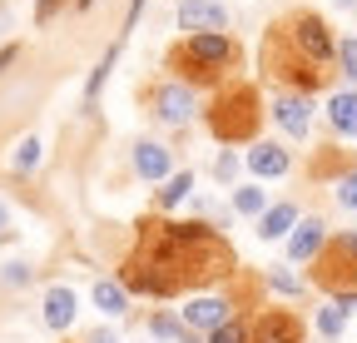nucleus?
Listing matches in <instances>:
<instances>
[{
	"label": "nucleus",
	"instance_id": "412c9836",
	"mask_svg": "<svg viewBox=\"0 0 357 343\" xmlns=\"http://www.w3.org/2000/svg\"><path fill=\"white\" fill-rule=\"evenodd\" d=\"M234 209H238V214H258V209H263V189H258V184H243V189L234 194Z\"/></svg>",
	"mask_w": 357,
	"mask_h": 343
},
{
	"label": "nucleus",
	"instance_id": "20e7f679",
	"mask_svg": "<svg viewBox=\"0 0 357 343\" xmlns=\"http://www.w3.org/2000/svg\"><path fill=\"white\" fill-rule=\"evenodd\" d=\"M204 119H208L213 140H223V145H243V140L258 135V124H263V100H258L253 85L229 80V85L213 95V105L204 110Z\"/></svg>",
	"mask_w": 357,
	"mask_h": 343
},
{
	"label": "nucleus",
	"instance_id": "f3484780",
	"mask_svg": "<svg viewBox=\"0 0 357 343\" xmlns=\"http://www.w3.org/2000/svg\"><path fill=\"white\" fill-rule=\"evenodd\" d=\"M293 224H298V209H293V204H273V209L258 219V234H263V239H283Z\"/></svg>",
	"mask_w": 357,
	"mask_h": 343
},
{
	"label": "nucleus",
	"instance_id": "2f4dec72",
	"mask_svg": "<svg viewBox=\"0 0 357 343\" xmlns=\"http://www.w3.org/2000/svg\"><path fill=\"white\" fill-rule=\"evenodd\" d=\"M79 6H95V0H79Z\"/></svg>",
	"mask_w": 357,
	"mask_h": 343
},
{
	"label": "nucleus",
	"instance_id": "dca6fc26",
	"mask_svg": "<svg viewBox=\"0 0 357 343\" xmlns=\"http://www.w3.org/2000/svg\"><path fill=\"white\" fill-rule=\"evenodd\" d=\"M45 323H50V328H70L75 323V293L70 289H50V293H45Z\"/></svg>",
	"mask_w": 357,
	"mask_h": 343
},
{
	"label": "nucleus",
	"instance_id": "5701e85b",
	"mask_svg": "<svg viewBox=\"0 0 357 343\" xmlns=\"http://www.w3.org/2000/svg\"><path fill=\"white\" fill-rule=\"evenodd\" d=\"M208 338H213V343H248V328H243V323H234V319H229V323H218V328H213V333H208Z\"/></svg>",
	"mask_w": 357,
	"mask_h": 343
},
{
	"label": "nucleus",
	"instance_id": "9d476101",
	"mask_svg": "<svg viewBox=\"0 0 357 343\" xmlns=\"http://www.w3.org/2000/svg\"><path fill=\"white\" fill-rule=\"evenodd\" d=\"M273 119L283 124L293 140H303V135H307V124H312V100H307V95H288V90H283V95L273 100Z\"/></svg>",
	"mask_w": 357,
	"mask_h": 343
},
{
	"label": "nucleus",
	"instance_id": "4468645a",
	"mask_svg": "<svg viewBox=\"0 0 357 343\" xmlns=\"http://www.w3.org/2000/svg\"><path fill=\"white\" fill-rule=\"evenodd\" d=\"M323 244H328L323 219H303L298 234H293V244H288V254H293V259H318V249H323Z\"/></svg>",
	"mask_w": 357,
	"mask_h": 343
},
{
	"label": "nucleus",
	"instance_id": "7c9ffc66",
	"mask_svg": "<svg viewBox=\"0 0 357 343\" xmlns=\"http://www.w3.org/2000/svg\"><path fill=\"white\" fill-rule=\"evenodd\" d=\"M6 224H10V209H6V204H0V234H6Z\"/></svg>",
	"mask_w": 357,
	"mask_h": 343
},
{
	"label": "nucleus",
	"instance_id": "f03ea898",
	"mask_svg": "<svg viewBox=\"0 0 357 343\" xmlns=\"http://www.w3.org/2000/svg\"><path fill=\"white\" fill-rule=\"evenodd\" d=\"M238 65V45L229 35H184L178 45L169 50V70L178 85H218L229 80V70Z\"/></svg>",
	"mask_w": 357,
	"mask_h": 343
},
{
	"label": "nucleus",
	"instance_id": "0eeeda50",
	"mask_svg": "<svg viewBox=\"0 0 357 343\" xmlns=\"http://www.w3.org/2000/svg\"><path fill=\"white\" fill-rule=\"evenodd\" d=\"M178 25H184V35H223L229 6L223 0H184L178 6Z\"/></svg>",
	"mask_w": 357,
	"mask_h": 343
},
{
	"label": "nucleus",
	"instance_id": "f8f14e48",
	"mask_svg": "<svg viewBox=\"0 0 357 343\" xmlns=\"http://www.w3.org/2000/svg\"><path fill=\"white\" fill-rule=\"evenodd\" d=\"M134 169H139L144 180H164L169 169H174V159H169V149H164V145L144 140V145H134Z\"/></svg>",
	"mask_w": 357,
	"mask_h": 343
},
{
	"label": "nucleus",
	"instance_id": "b1692460",
	"mask_svg": "<svg viewBox=\"0 0 357 343\" xmlns=\"http://www.w3.org/2000/svg\"><path fill=\"white\" fill-rule=\"evenodd\" d=\"M337 65H342V75H347V80H357V35L337 45Z\"/></svg>",
	"mask_w": 357,
	"mask_h": 343
},
{
	"label": "nucleus",
	"instance_id": "ddd939ff",
	"mask_svg": "<svg viewBox=\"0 0 357 343\" xmlns=\"http://www.w3.org/2000/svg\"><path fill=\"white\" fill-rule=\"evenodd\" d=\"M248 164H253V175L278 180V175H288V149L283 145H253L248 149Z\"/></svg>",
	"mask_w": 357,
	"mask_h": 343
},
{
	"label": "nucleus",
	"instance_id": "393cba45",
	"mask_svg": "<svg viewBox=\"0 0 357 343\" xmlns=\"http://www.w3.org/2000/svg\"><path fill=\"white\" fill-rule=\"evenodd\" d=\"M40 164V140H20V149H15V169H35Z\"/></svg>",
	"mask_w": 357,
	"mask_h": 343
},
{
	"label": "nucleus",
	"instance_id": "1a4fd4ad",
	"mask_svg": "<svg viewBox=\"0 0 357 343\" xmlns=\"http://www.w3.org/2000/svg\"><path fill=\"white\" fill-rule=\"evenodd\" d=\"M149 105H154V115L164 124H184L194 115V90H189V85H178V80H164V85L149 90Z\"/></svg>",
	"mask_w": 357,
	"mask_h": 343
},
{
	"label": "nucleus",
	"instance_id": "4be33fe9",
	"mask_svg": "<svg viewBox=\"0 0 357 343\" xmlns=\"http://www.w3.org/2000/svg\"><path fill=\"white\" fill-rule=\"evenodd\" d=\"M154 333H159V338H178V343H194V333H189L184 323H178V319H164V314L154 319Z\"/></svg>",
	"mask_w": 357,
	"mask_h": 343
},
{
	"label": "nucleus",
	"instance_id": "473e14b6",
	"mask_svg": "<svg viewBox=\"0 0 357 343\" xmlns=\"http://www.w3.org/2000/svg\"><path fill=\"white\" fill-rule=\"evenodd\" d=\"M0 25H6V10H0Z\"/></svg>",
	"mask_w": 357,
	"mask_h": 343
},
{
	"label": "nucleus",
	"instance_id": "2eb2a0df",
	"mask_svg": "<svg viewBox=\"0 0 357 343\" xmlns=\"http://www.w3.org/2000/svg\"><path fill=\"white\" fill-rule=\"evenodd\" d=\"M328 119L337 135H357V90H342L328 100Z\"/></svg>",
	"mask_w": 357,
	"mask_h": 343
},
{
	"label": "nucleus",
	"instance_id": "7ed1b4c3",
	"mask_svg": "<svg viewBox=\"0 0 357 343\" xmlns=\"http://www.w3.org/2000/svg\"><path fill=\"white\" fill-rule=\"evenodd\" d=\"M263 70H268V80L278 85V90H288V95H318L323 85H328V75L333 70H323L318 60H307L293 40H288V30L273 20L268 25V35H263Z\"/></svg>",
	"mask_w": 357,
	"mask_h": 343
},
{
	"label": "nucleus",
	"instance_id": "cd10ccee",
	"mask_svg": "<svg viewBox=\"0 0 357 343\" xmlns=\"http://www.w3.org/2000/svg\"><path fill=\"white\" fill-rule=\"evenodd\" d=\"M6 279H10V284H25V279H30V264H6Z\"/></svg>",
	"mask_w": 357,
	"mask_h": 343
},
{
	"label": "nucleus",
	"instance_id": "6e6552de",
	"mask_svg": "<svg viewBox=\"0 0 357 343\" xmlns=\"http://www.w3.org/2000/svg\"><path fill=\"white\" fill-rule=\"evenodd\" d=\"M248 343H303V323L288 309H263L248 328Z\"/></svg>",
	"mask_w": 357,
	"mask_h": 343
},
{
	"label": "nucleus",
	"instance_id": "a211bd4d",
	"mask_svg": "<svg viewBox=\"0 0 357 343\" xmlns=\"http://www.w3.org/2000/svg\"><path fill=\"white\" fill-rule=\"evenodd\" d=\"M95 304H100L109 319H114V314H124V284H109V279H105V284H95Z\"/></svg>",
	"mask_w": 357,
	"mask_h": 343
},
{
	"label": "nucleus",
	"instance_id": "aec40b11",
	"mask_svg": "<svg viewBox=\"0 0 357 343\" xmlns=\"http://www.w3.org/2000/svg\"><path fill=\"white\" fill-rule=\"evenodd\" d=\"M189 189H194V175H174V180H169V184L159 189V204H164V209H174V204L184 199Z\"/></svg>",
	"mask_w": 357,
	"mask_h": 343
},
{
	"label": "nucleus",
	"instance_id": "9b49d317",
	"mask_svg": "<svg viewBox=\"0 0 357 343\" xmlns=\"http://www.w3.org/2000/svg\"><path fill=\"white\" fill-rule=\"evenodd\" d=\"M229 298H194V304L184 309V328H204V333H213L218 323H229Z\"/></svg>",
	"mask_w": 357,
	"mask_h": 343
},
{
	"label": "nucleus",
	"instance_id": "423d86ee",
	"mask_svg": "<svg viewBox=\"0 0 357 343\" xmlns=\"http://www.w3.org/2000/svg\"><path fill=\"white\" fill-rule=\"evenodd\" d=\"M283 30H288V40L307 55V60H318L323 70L337 60V45H333V30H328V20L318 15V10H288L283 20H278Z\"/></svg>",
	"mask_w": 357,
	"mask_h": 343
},
{
	"label": "nucleus",
	"instance_id": "c85d7f7f",
	"mask_svg": "<svg viewBox=\"0 0 357 343\" xmlns=\"http://www.w3.org/2000/svg\"><path fill=\"white\" fill-rule=\"evenodd\" d=\"M273 284H278V289H283V293H293V289H298V279H293V274H283V269H278V274H273Z\"/></svg>",
	"mask_w": 357,
	"mask_h": 343
},
{
	"label": "nucleus",
	"instance_id": "39448f33",
	"mask_svg": "<svg viewBox=\"0 0 357 343\" xmlns=\"http://www.w3.org/2000/svg\"><path fill=\"white\" fill-rule=\"evenodd\" d=\"M312 284L337 293V304H352L357 298V234H333L318 259H312Z\"/></svg>",
	"mask_w": 357,
	"mask_h": 343
},
{
	"label": "nucleus",
	"instance_id": "a878e982",
	"mask_svg": "<svg viewBox=\"0 0 357 343\" xmlns=\"http://www.w3.org/2000/svg\"><path fill=\"white\" fill-rule=\"evenodd\" d=\"M337 199H342V209H357V169L337 180Z\"/></svg>",
	"mask_w": 357,
	"mask_h": 343
},
{
	"label": "nucleus",
	"instance_id": "6ab92c4d",
	"mask_svg": "<svg viewBox=\"0 0 357 343\" xmlns=\"http://www.w3.org/2000/svg\"><path fill=\"white\" fill-rule=\"evenodd\" d=\"M347 309H352V304H328V309L318 314V328H323L328 338H337V333H342V323H347Z\"/></svg>",
	"mask_w": 357,
	"mask_h": 343
},
{
	"label": "nucleus",
	"instance_id": "c756f323",
	"mask_svg": "<svg viewBox=\"0 0 357 343\" xmlns=\"http://www.w3.org/2000/svg\"><path fill=\"white\" fill-rule=\"evenodd\" d=\"M89 343H114V333H105V328H100V333H89Z\"/></svg>",
	"mask_w": 357,
	"mask_h": 343
},
{
	"label": "nucleus",
	"instance_id": "bb28decb",
	"mask_svg": "<svg viewBox=\"0 0 357 343\" xmlns=\"http://www.w3.org/2000/svg\"><path fill=\"white\" fill-rule=\"evenodd\" d=\"M213 175H218L223 184H229V180L238 175V159H234V154H218V164H213Z\"/></svg>",
	"mask_w": 357,
	"mask_h": 343
},
{
	"label": "nucleus",
	"instance_id": "f257e3e1",
	"mask_svg": "<svg viewBox=\"0 0 357 343\" xmlns=\"http://www.w3.org/2000/svg\"><path fill=\"white\" fill-rule=\"evenodd\" d=\"M223 274H234V249L218 229L208 224H174V219H144L139 239H134L129 259L119 269L124 293H184V289H204Z\"/></svg>",
	"mask_w": 357,
	"mask_h": 343
}]
</instances>
